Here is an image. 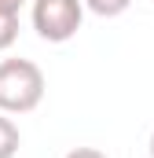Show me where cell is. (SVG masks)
Returning <instances> with one entry per match:
<instances>
[{"label": "cell", "mask_w": 154, "mask_h": 158, "mask_svg": "<svg viewBox=\"0 0 154 158\" xmlns=\"http://www.w3.org/2000/svg\"><path fill=\"white\" fill-rule=\"evenodd\" d=\"M44 70L33 59H4L0 63V110L30 114L44 99Z\"/></svg>", "instance_id": "cell-1"}, {"label": "cell", "mask_w": 154, "mask_h": 158, "mask_svg": "<svg viewBox=\"0 0 154 158\" xmlns=\"http://www.w3.org/2000/svg\"><path fill=\"white\" fill-rule=\"evenodd\" d=\"M84 22V0H33V30L48 44H66Z\"/></svg>", "instance_id": "cell-2"}, {"label": "cell", "mask_w": 154, "mask_h": 158, "mask_svg": "<svg viewBox=\"0 0 154 158\" xmlns=\"http://www.w3.org/2000/svg\"><path fill=\"white\" fill-rule=\"evenodd\" d=\"M18 147H22V132H18V125L0 110V158H15Z\"/></svg>", "instance_id": "cell-3"}, {"label": "cell", "mask_w": 154, "mask_h": 158, "mask_svg": "<svg viewBox=\"0 0 154 158\" xmlns=\"http://www.w3.org/2000/svg\"><path fill=\"white\" fill-rule=\"evenodd\" d=\"M128 4H132V0H84V7H88L92 15H99V19H117V15H125Z\"/></svg>", "instance_id": "cell-4"}, {"label": "cell", "mask_w": 154, "mask_h": 158, "mask_svg": "<svg viewBox=\"0 0 154 158\" xmlns=\"http://www.w3.org/2000/svg\"><path fill=\"white\" fill-rule=\"evenodd\" d=\"M18 40V15H4L0 11V52H7Z\"/></svg>", "instance_id": "cell-5"}, {"label": "cell", "mask_w": 154, "mask_h": 158, "mask_svg": "<svg viewBox=\"0 0 154 158\" xmlns=\"http://www.w3.org/2000/svg\"><path fill=\"white\" fill-rule=\"evenodd\" d=\"M66 158H107V155H103L99 147H74Z\"/></svg>", "instance_id": "cell-6"}, {"label": "cell", "mask_w": 154, "mask_h": 158, "mask_svg": "<svg viewBox=\"0 0 154 158\" xmlns=\"http://www.w3.org/2000/svg\"><path fill=\"white\" fill-rule=\"evenodd\" d=\"M22 4H26V0H0V11H4V15H18Z\"/></svg>", "instance_id": "cell-7"}, {"label": "cell", "mask_w": 154, "mask_h": 158, "mask_svg": "<svg viewBox=\"0 0 154 158\" xmlns=\"http://www.w3.org/2000/svg\"><path fill=\"white\" fill-rule=\"evenodd\" d=\"M151 158H154V132H151Z\"/></svg>", "instance_id": "cell-8"}]
</instances>
